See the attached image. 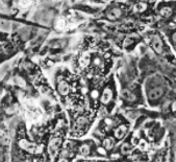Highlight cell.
I'll return each instance as SVG.
<instances>
[{
    "mask_svg": "<svg viewBox=\"0 0 176 162\" xmlns=\"http://www.w3.org/2000/svg\"><path fill=\"white\" fill-rule=\"evenodd\" d=\"M19 146L22 148V150H25V151L29 152V153H38V152H40L39 148L35 146V144L28 142V141H27V140H25V139L20 140V141H19Z\"/></svg>",
    "mask_w": 176,
    "mask_h": 162,
    "instance_id": "6da1fadb",
    "label": "cell"
},
{
    "mask_svg": "<svg viewBox=\"0 0 176 162\" xmlns=\"http://www.w3.org/2000/svg\"><path fill=\"white\" fill-rule=\"evenodd\" d=\"M88 124V119L86 117H80L77 119V121L74 124V132H78V131H81L84 129V126H86Z\"/></svg>",
    "mask_w": 176,
    "mask_h": 162,
    "instance_id": "52a82bcc",
    "label": "cell"
},
{
    "mask_svg": "<svg viewBox=\"0 0 176 162\" xmlns=\"http://www.w3.org/2000/svg\"><path fill=\"white\" fill-rule=\"evenodd\" d=\"M126 132H127V126H124V124L123 126H119L115 130V137L117 139H122L125 136Z\"/></svg>",
    "mask_w": 176,
    "mask_h": 162,
    "instance_id": "ba28073f",
    "label": "cell"
},
{
    "mask_svg": "<svg viewBox=\"0 0 176 162\" xmlns=\"http://www.w3.org/2000/svg\"><path fill=\"white\" fill-rule=\"evenodd\" d=\"M131 43H133V40H131V39H126V40H125V43H124V46H127V45H129V44H131Z\"/></svg>",
    "mask_w": 176,
    "mask_h": 162,
    "instance_id": "e0dca14e",
    "label": "cell"
},
{
    "mask_svg": "<svg viewBox=\"0 0 176 162\" xmlns=\"http://www.w3.org/2000/svg\"><path fill=\"white\" fill-rule=\"evenodd\" d=\"M121 96H122V98L124 99V100H126V102H135V98H137L135 94L131 93V92H130L129 90H127V89L122 90Z\"/></svg>",
    "mask_w": 176,
    "mask_h": 162,
    "instance_id": "9c48e42d",
    "label": "cell"
},
{
    "mask_svg": "<svg viewBox=\"0 0 176 162\" xmlns=\"http://www.w3.org/2000/svg\"><path fill=\"white\" fill-rule=\"evenodd\" d=\"M60 142H62V140H60V138H53V139L50 140L49 146H48L49 153H50L51 155L55 154V153L57 152V150H58V148H60Z\"/></svg>",
    "mask_w": 176,
    "mask_h": 162,
    "instance_id": "3957f363",
    "label": "cell"
},
{
    "mask_svg": "<svg viewBox=\"0 0 176 162\" xmlns=\"http://www.w3.org/2000/svg\"><path fill=\"white\" fill-rule=\"evenodd\" d=\"M147 8H148L147 3H145V2H138V3H135V6H133V11H135V13H143V12L146 11Z\"/></svg>",
    "mask_w": 176,
    "mask_h": 162,
    "instance_id": "8fae6325",
    "label": "cell"
},
{
    "mask_svg": "<svg viewBox=\"0 0 176 162\" xmlns=\"http://www.w3.org/2000/svg\"><path fill=\"white\" fill-rule=\"evenodd\" d=\"M151 45H152V48L154 50L156 53L160 55L164 50V46H162V39L160 37L155 35L153 38H152V41H151Z\"/></svg>",
    "mask_w": 176,
    "mask_h": 162,
    "instance_id": "7a4b0ae2",
    "label": "cell"
},
{
    "mask_svg": "<svg viewBox=\"0 0 176 162\" xmlns=\"http://www.w3.org/2000/svg\"><path fill=\"white\" fill-rule=\"evenodd\" d=\"M111 98H113V91L111 90V88H105L103 90L102 95H101V103L103 105H107L111 100Z\"/></svg>",
    "mask_w": 176,
    "mask_h": 162,
    "instance_id": "277c9868",
    "label": "cell"
},
{
    "mask_svg": "<svg viewBox=\"0 0 176 162\" xmlns=\"http://www.w3.org/2000/svg\"><path fill=\"white\" fill-rule=\"evenodd\" d=\"M162 93H164L162 88H155L150 90V92L148 93V96L150 99H157L162 95Z\"/></svg>",
    "mask_w": 176,
    "mask_h": 162,
    "instance_id": "30bf717a",
    "label": "cell"
},
{
    "mask_svg": "<svg viewBox=\"0 0 176 162\" xmlns=\"http://www.w3.org/2000/svg\"><path fill=\"white\" fill-rule=\"evenodd\" d=\"M103 146H104V148H105L106 150H111V148L114 146V142H113V140H111V138H107V139H105L103 141Z\"/></svg>",
    "mask_w": 176,
    "mask_h": 162,
    "instance_id": "2e32d148",
    "label": "cell"
},
{
    "mask_svg": "<svg viewBox=\"0 0 176 162\" xmlns=\"http://www.w3.org/2000/svg\"><path fill=\"white\" fill-rule=\"evenodd\" d=\"M79 153L82 156H88L90 154V146L89 144H82L79 148Z\"/></svg>",
    "mask_w": 176,
    "mask_h": 162,
    "instance_id": "5bb4252c",
    "label": "cell"
},
{
    "mask_svg": "<svg viewBox=\"0 0 176 162\" xmlns=\"http://www.w3.org/2000/svg\"><path fill=\"white\" fill-rule=\"evenodd\" d=\"M121 15H122L121 8H111V11L106 14V17H107L109 20H117L118 18H120V17H121Z\"/></svg>",
    "mask_w": 176,
    "mask_h": 162,
    "instance_id": "8992f818",
    "label": "cell"
},
{
    "mask_svg": "<svg viewBox=\"0 0 176 162\" xmlns=\"http://www.w3.org/2000/svg\"><path fill=\"white\" fill-rule=\"evenodd\" d=\"M175 102H174L173 103V105H172V110H173V112H175V110H176V109H175Z\"/></svg>",
    "mask_w": 176,
    "mask_h": 162,
    "instance_id": "ac0fdd59",
    "label": "cell"
},
{
    "mask_svg": "<svg viewBox=\"0 0 176 162\" xmlns=\"http://www.w3.org/2000/svg\"><path fill=\"white\" fill-rule=\"evenodd\" d=\"M130 151H131V148H130V146H129V143L127 142H125L123 143L121 146V153L123 155H127L130 153Z\"/></svg>",
    "mask_w": 176,
    "mask_h": 162,
    "instance_id": "9a60e30c",
    "label": "cell"
},
{
    "mask_svg": "<svg viewBox=\"0 0 176 162\" xmlns=\"http://www.w3.org/2000/svg\"><path fill=\"white\" fill-rule=\"evenodd\" d=\"M79 64L81 67H87L90 64V55H84L79 60Z\"/></svg>",
    "mask_w": 176,
    "mask_h": 162,
    "instance_id": "4fadbf2b",
    "label": "cell"
},
{
    "mask_svg": "<svg viewBox=\"0 0 176 162\" xmlns=\"http://www.w3.org/2000/svg\"><path fill=\"white\" fill-rule=\"evenodd\" d=\"M160 13L162 17L168 18V17H170L171 15H172L173 11H172V8H170V6H162V8L160 10Z\"/></svg>",
    "mask_w": 176,
    "mask_h": 162,
    "instance_id": "7c38bea8",
    "label": "cell"
},
{
    "mask_svg": "<svg viewBox=\"0 0 176 162\" xmlns=\"http://www.w3.org/2000/svg\"><path fill=\"white\" fill-rule=\"evenodd\" d=\"M58 162H68L67 159H64V158H62V159H60V161Z\"/></svg>",
    "mask_w": 176,
    "mask_h": 162,
    "instance_id": "d6986e66",
    "label": "cell"
},
{
    "mask_svg": "<svg viewBox=\"0 0 176 162\" xmlns=\"http://www.w3.org/2000/svg\"><path fill=\"white\" fill-rule=\"evenodd\" d=\"M57 91L60 92V95H67L70 91V86L66 81H60L57 85Z\"/></svg>",
    "mask_w": 176,
    "mask_h": 162,
    "instance_id": "5b68a950",
    "label": "cell"
}]
</instances>
